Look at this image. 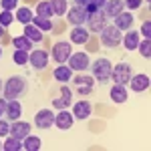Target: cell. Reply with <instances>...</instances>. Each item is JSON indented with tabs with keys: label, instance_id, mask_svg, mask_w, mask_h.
<instances>
[{
	"label": "cell",
	"instance_id": "1",
	"mask_svg": "<svg viewBox=\"0 0 151 151\" xmlns=\"http://www.w3.org/2000/svg\"><path fill=\"white\" fill-rule=\"evenodd\" d=\"M28 91V81L22 75H14L8 81L4 83V89H2V95L6 101H14V99H22Z\"/></svg>",
	"mask_w": 151,
	"mask_h": 151
},
{
	"label": "cell",
	"instance_id": "2",
	"mask_svg": "<svg viewBox=\"0 0 151 151\" xmlns=\"http://www.w3.org/2000/svg\"><path fill=\"white\" fill-rule=\"evenodd\" d=\"M99 38H101V45L105 48H117L121 45V40H123V32L117 28L115 24H107L99 32Z\"/></svg>",
	"mask_w": 151,
	"mask_h": 151
},
{
	"label": "cell",
	"instance_id": "3",
	"mask_svg": "<svg viewBox=\"0 0 151 151\" xmlns=\"http://www.w3.org/2000/svg\"><path fill=\"white\" fill-rule=\"evenodd\" d=\"M91 69H93V77L97 79L99 85H107V83L111 81V70H113V65H111V60H109V58H97L93 65H91Z\"/></svg>",
	"mask_w": 151,
	"mask_h": 151
},
{
	"label": "cell",
	"instance_id": "4",
	"mask_svg": "<svg viewBox=\"0 0 151 151\" xmlns=\"http://www.w3.org/2000/svg\"><path fill=\"white\" fill-rule=\"evenodd\" d=\"M131 77H133V69H131V65H127V63H119L111 70V79L117 85H127L131 81Z\"/></svg>",
	"mask_w": 151,
	"mask_h": 151
},
{
	"label": "cell",
	"instance_id": "5",
	"mask_svg": "<svg viewBox=\"0 0 151 151\" xmlns=\"http://www.w3.org/2000/svg\"><path fill=\"white\" fill-rule=\"evenodd\" d=\"M70 83H73V89H75L79 95H83V97H87V95L93 93V87H95V79L93 77L79 75V77H75V79H70Z\"/></svg>",
	"mask_w": 151,
	"mask_h": 151
},
{
	"label": "cell",
	"instance_id": "6",
	"mask_svg": "<svg viewBox=\"0 0 151 151\" xmlns=\"http://www.w3.org/2000/svg\"><path fill=\"white\" fill-rule=\"evenodd\" d=\"M87 30L89 32H101L105 26H107V16L103 14V10H97V12H93V14H89L87 16Z\"/></svg>",
	"mask_w": 151,
	"mask_h": 151
},
{
	"label": "cell",
	"instance_id": "7",
	"mask_svg": "<svg viewBox=\"0 0 151 151\" xmlns=\"http://www.w3.org/2000/svg\"><path fill=\"white\" fill-rule=\"evenodd\" d=\"M67 63H69V67L73 70H79V73H83V70H87L89 67H91L89 55H87V52H73Z\"/></svg>",
	"mask_w": 151,
	"mask_h": 151
},
{
	"label": "cell",
	"instance_id": "8",
	"mask_svg": "<svg viewBox=\"0 0 151 151\" xmlns=\"http://www.w3.org/2000/svg\"><path fill=\"white\" fill-rule=\"evenodd\" d=\"M55 115L57 113H52L50 109H40L35 115V125L38 129H50L55 125Z\"/></svg>",
	"mask_w": 151,
	"mask_h": 151
},
{
	"label": "cell",
	"instance_id": "9",
	"mask_svg": "<svg viewBox=\"0 0 151 151\" xmlns=\"http://www.w3.org/2000/svg\"><path fill=\"white\" fill-rule=\"evenodd\" d=\"M70 103H73V93H70L69 87L63 83V85H60V97H55V99H52V107L60 111V109H69Z\"/></svg>",
	"mask_w": 151,
	"mask_h": 151
},
{
	"label": "cell",
	"instance_id": "10",
	"mask_svg": "<svg viewBox=\"0 0 151 151\" xmlns=\"http://www.w3.org/2000/svg\"><path fill=\"white\" fill-rule=\"evenodd\" d=\"M70 55H73V48H70L69 42H57L52 47V58L57 60L58 65H65Z\"/></svg>",
	"mask_w": 151,
	"mask_h": 151
},
{
	"label": "cell",
	"instance_id": "11",
	"mask_svg": "<svg viewBox=\"0 0 151 151\" xmlns=\"http://www.w3.org/2000/svg\"><path fill=\"white\" fill-rule=\"evenodd\" d=\"M87 10L85 8H81V6H73V8H69L67 10V20H69L73 26H83V24L87 22Z\"/></svg>",
	"mask_w": 151,
	"mask_h": 151
},
{
	"label": "cell",
	"instance_id": "12",
	"mask_svg": "<svg viewBox=\"0 0 151 151\" xmlns=\"http://www.w3.org/2000/svg\"><path fill=\"white\" fill-rule=\"evenodd\" d=\"M123 8H125L123 0H105L101 10H103V14L107 18H115V16H119V14L123 12Z\"/></svg>",
	"mask_w": 151,
	"mask_h": 151
},
{
	"label": "cell",
	"instance_id": "13",
	"mask_svg": "<svg viewBox=\"0 0 151 151\" xmlns=\"http://www.w3.org/2000/svg\"><path fill=\"white\" fill-rule=\"evenodd\" d=\"M28 63H30L36 70H42L48 65V52H47V50H42V48L32 50V55L28 57Z\"/></svg>",
	"mask_w": 151,
	"mask_h": 151
},
{
	"label": "cell",
	"instance_id": "14",
	"mask_svg": "<svg viewBox=\"0 0 151 151\" xmlns=\"http://www.w3.org/2000/svg\"><path fill=\"white\" fill-rule=\"evenodd\" d=\"M10 135L22 141L26 135H30V125H28L26 121H18V119H16V121L10 125Z\"/></svg>",
	"mask_w": 151,
	"mask_h": 151
},
{
	"label": "cell",
	"instance_id": "15",
	"mask_svg": "<svg viewBox=\"0 0 151 151\" xmlns=\"http://www.w3.org/2000/svg\"><path fill=\"white\" fill-rule=\"evenodd\" d=\"M55 125H57L60 131H67V129L73 127V115L67 113V109H60V113L55 115Z\"/></svg>",
	"mask_w": 151,
	"mask_h": 151
},
{
	"label": "cell",
	"instance_id": "16",
	"mask_svg": "<svg viewBox=\"0 0 151 151\" xmlns=\"http://www.w3.org/2000/svg\"><path fill=\"white\" fill-rule=\"evenodd\" d=\"M131 89L135 91V93H141V91H145V89H149V77L147 75H133L131 77Z\"/></svg>",
	"mask_w": 151,
	"mask_h": 151
},
{
	"label": "cell",
	"instance_id": "17",
	"mask_svg": "<svg viewBox=\"0 0 151 151\" xmlns=\"http://www.w3.org/2000/svg\"><path fill=\"white\" fill-rule=\"evenodd\" d=\"M73 113L77 119H87V117L93 113V105L89 103V101H79V103H75L73 107Z\"/></svg>",
	"mask_w": 151,
	"mask_h": 151
},
{
	"label": "cell",
	"instance_id": "18",
	"mask_svg": "<svg viewBox=\"0 0 151 151\" xmlns=\"http://www.w3.org/2000/svg\"><path fill=\"white\" fill-rule=\"evenodd\" d=\"M115 26L119 30H131V26H133V14L131 12H121L119 16H115Z\"/></svg>",
	"mask_w": 151,
	"mask_h": 151
},
{
	"label": "cell",
	"instance_id": "19",
	"mask_svg": "<svg viewBox=\"0 0 151 151\" xmlns=\"http://www.w3.org/2000/svg\"><path fill=\"white\" fill-rule=\"evenodd\" d=\"M22 115V105L18 99H14V101H8L6 103V117L12 119V121H16V119H20Z\"/></svg>",
	"mask_w": 151,
	"mask_h": 151
},
{
	"label": "cell",
	"instance_id": "20",
	"mask_svg": "<svg viewBox=\"0 0 151 151\" xmlns=\"http://www.w3.org/2000/svg\"><path fill=\"white\" fill-rule=\"evenodd\" d=\"M70 40H73L75 45H85V42L89 40V30H87L85 26H75V28L70 30Z\"/></svg>",
	"mask_w": 151,
	"mask_h": 151
},
{
	"label": "cell",
	"instance_id": "21",
	"mask_svg": "<svg viewBox=\"0 0 151 151\" xmlns=\"http://www.w3.org/2000/svg\"><path fill=\"white\" fill-rule=\"evenodd\" d=\"M111 99H113V103H125L127 101V89H125V85H113L111 87Z\"/></svg>",
	"mask_w": 151,
	"mask_h": 151
},
{
	"label": "cell",
	"instance_id": "22",
	"mask_svg": "<svg viewBox=\"0 0 151 151\" xmlns=\"http://www.w3.org/2000/svg\"><path fill=\"white\" fill-rule=\"evenodd\" d=\"M24 36L30 38L32 42H42V38H45L42 30H38L35 24H24Z\"/></svg>",
	"mask_w": 151,
	"mask_h": 151
},
{
	"label": "cell",
	"instance_id": "23",
	"mask_svg": "<svg viewBox=\"0 0 151 151\" xmlns=\"http://www.w3.org/2000/svg\"><path fill=\"white\" fill-rule=\"evenodd\" d=\"M55 79L57 81H60V83H67V81H70L73 79V69L70 67H65V65H60V67H57L55 69Z\"/></svg>",
	"mask_w": 151,
	"mask_h": 151
},
{
	"label": "cell",
	"instance_id": "24",
	"mask_svg": "<svg viewBox=\"0 0 151 151\" xmlns=\"http://www.w3.org/2000/svg\"><path fill=\"white\" fill-rule=\"evenodd\" d=\"M127 50H133V48H137L139 45V32H135V30H129L127 35L123 36V40H121Z\"/></svg>",
	"mask_w": 151,
	"mask_h": 151
},
{
	"label": "cell",
	"instance_id": "25",
	"mask_svg": "<svg viewBox=\"0 0 151 151\" xmlns=\"http://www.w3.org/2000/svg\"><path fill=\"white\" fill-rule=\"evenodd\" d=\"M32 24H35L38 30H42V32H50V30H52V22H50V18H42V16H32Z\"/></svg>",
	"mask_w": 151,
	"mask_h": 151
},
{
	"label": "cell",
	"instance_id": "26",
	"mask_svg": "<svg viewBox=\"0 0 151 151\" xmlns=\"http://www.w3.org/2000/svg\"><path fill=\"white\" fill-rule=\"evenodd\" d=\"M55 12L50 8V2L48 0H42V2H38L36 4V16H42V18H50Z\"/></svg>",
	"mask_w": 151,
	"mask_h": 151
},
{
	"label": "cell",
	"instance_id": "27",
	"mask_svg": "<svg viewBox=\"0 0 151 151\" xmlns=\"http://www.w3.org/2000/svg\"><path fill=\"white\" fill-rule=\"evenodd\" d=\"M48 2H50V8H52V12L57 16H63L65 12L69 10V2L67 0H48Z\"/></svg>",
	"mask_w": 151,
	"mask_h": 151
},
{
	"label": "cell",
	"instance_id": "28",
	"mask_svg": "<svg viewBox=\"0 0 151 151\" xmlns=\"http://www.w3.org/2000/svg\"><path fill=\"white\" fill-rule=\"evenodd\" d=\"M22 149H26V151H38V149H40V139L35 137V135H26V137H24Z\"/></svg>",
	"mask_w": 151,
	"mask_h": 151
},
{
	"label": "cell",
	"instance_id": "29",
	"mask_svg": "<svg viewBox=\"0 0 151 151\" xmlns=\"http://www.w3.org/2000/svg\"><path fill=\"white\" fill-rule=\"evenodd\" d=\"M12 45H14V48H20V50H28V48H32V40H30V38H26V36H14Z\"/></svg>",
	"mask_w": 151,
	"mask_h": 151
},
{
	"label": "cell",
	"instance_id": "30",
	"mask_svg": "<svg viewBox=\"0 0 151 151\" xmlns=\"http://www.w3.org/2000/svg\"><path fill=\"white\" fill-rule=\"evenodd\" d=\"M2 149L4 151H18L22 149V143H20V139H16V137H8V139L4 141V145H2Z\"/></svg>",
	"mask_w": 151,
	"mask_h": 151
},
{
	"label": "cell",
	"instance_id": "31",
	"mask_svg": "<svg viewBox=\"0 0 151 151\" xmlns=\"http://www.w3.org/2000/svg\"><path fill=\"white\" fill-rule=\"evenodd\" d=\"M28 50H20V48H16L14 50V55H12V58H14V63L16 65H20V67H24V65H28Z\"/></svg>",
	"mask_w": 151,
	"mask_h": 151
},
{
	"label": "cell",
	"instance_id": "32",
	"mask_svg": "<svg viewBox=\"0 0 151 151\" xmlns=\"http://www.w3.org/2000/svg\"><path fill=\"white\" fill-rule=\"evenodd\" d=\"M16 20L22 24H30L32 22V12L28 10V8H18L16 10Z\"/></svg>",
	"mask_w": 151,
	"mask_h": 151
},
{
	"label": "cell",
	"instance_id": "33",
	"mask_svg": "<svg viewBox=\"0 0 151 151\" xmlns=\"http://www.w3.org/2000/svg\"><path fill=\"white\" fill-rule=\"evenodd\" d=\"M105 4V0H89L87 2V6H85V10H87V14H93V12L101 10Z\"/></svg>",
	"mask_w": 151,
	"mask_h": 151
},
{
	"label": "cell",
	"instance_id": "34",
	"mask_svg": "<svg viewBox=\"0 0 151 151\" xmlns=\"http://www.w3.org/2000/svg\"><path fill=\"white\" fill-rule=\"evenodd\" d=\"M137 48H139L141 57H145V58L151 57V40H149V38H145L143 42H139V45H137Z\"/></svg>",
	"mask_w": 151,
	"mask_h": 151
},
{
	"label": "cell",
	"instance_id": "35",
	"mask_svg": "<svg viewBox=\"0 0 151 151\" xmlns=\"http://www.w3.org/2000/svg\"><path fill=\"white\" fill-rule=\"evenodd\" d=\"M12 20H14V16L10 14V10H2L0 12V24H2V26H8Z\"/></svg>",
	"mask_w": 151,
	"mask_h": 151
},
{
	"label": "cell",
	"instance_id": "36",
	"mask_svg": "<svg viewBox=\"0 0 151 151\" xmlns=\"http://www.w3.org/2000/svg\"><path fill=\"white\" fill-rule=\"evenodd\" d=\"M16 4H18V0H0L2 10H14V8H16Z\"/></svg>",
	"mask_w": 151,
	"mask_h": 151
},
{
	"label": "cell",
	"instance_id": "37",
	"mask_svg": "<svg viewBox=\"0 0 151 151\" xmlns=\"http://www.w3.org/2000/svg\"><path fill=\"white\" fill-rule=\"evenodd\" d=\"M139 32L145 36V38H149V36H151V20H145V22H143V26H141Z\"/></svg>",
	"mask_w": 151,
	"mask_h": 151
},
{
	"label": "cell",
	"instance_id": "38",
	"mask_svg": "<svg viewBox=\"0 0 151 151\" xmlns=\"http://www.w3.org/2000/svg\"><path fill=\"white\" fill-rule=\"evenodd\" d=\"M6 135H10V125L0 119V137H6Z\"/></svg>",
	"mask_w": 151,
	"mask_h": 151
},
{
	"label": "cell",
	"instance_id": "39",
	"mask_svg": "<svg viewBox=\"0 0 151 151\" xmlns=\"http://www.w3.org/2000/svg\"><path fill=\"white\" fill-rule=\"evenodd\" d=\"M123 4H125L127 8H139L141 0H123Z\"/></svg>",
	"mask_w": 151,
	"mask_h": 151
},
{
	"label": "cell",
	"instance_id": "40",
	"mask_svg": "<svg viewBox=\"0 0 151 151\" xmlns=\"http://www.w3.org/2000/svg\"><path fill=\"white\" fill-rule=\"evenodd\" d=\"M6 103H8V101H6V99L2 97V99H0V117L6 115Z\"/></svg>",
	"mask_w": 151,
	"mask_h": 151
},
{
	"label": "cell",
	"instance_id": "41",
	"mask_svg": "<svg viewBox=\"0 0 151 151\" xmlns=\"http://www.w3.org/2000/svg\"><path fill=\"white\" fill-rule=\"evenodd\" d=\"M87 2H89V0H75V6H81V8H85V6H87Z\"/></svg>",
	"mask_w": 151,
	"mask_h": 151
},
{
	"label": "cell",
	"instance_id": "42",
	"mask_svg": "<svg viewBox=\"0 0 151 151\" xmlns=\"http://www.w3.org/2000/svg\"><path fill=\"white\" fill-rule=\"evenodd\" d=\"M4 28H6V26H2V24H0V36H4V32H6Z\"/></svg>",
	"mask_w": 151,
	"mask_h": 151
},
{
	"label": "cell",
	"instance_id": "43",
	"mask_svg": "<svg viewBox=\"0 0 151 151\" xmlns=\"http://www.w3.org/2000/svg\"><path fill=\"white\" fill-rule=\"evenodd\" d=\"M2 89H4V83H2V79H0V93H2Z\"/></svg>",
	"mask_w": 151,
	"mask_h": 151
},
{
	"label": "cell",
	"instance_id": "44",
	"mask_svg": "<svg viewBox=\"0 0 151 151\" xmlns=\"http://www.w3.org/2000/svg\"><path fill=\"white\" fill-rule=\"evenodd\" d=\"M0 57H2V48H0Z\"/></svg>",
	"mask_w": 151,
	"mask_h": 151
},
{
	"label": "cell",
	"instance_id": "45",
	"mask_svg": "<svg viewBox=\"0 0 151 151\" xmlns=\"http://www.w3.org/2000/svg\"><path fill=\"white\" fill-rule=\"evenodd\" d=\"M145 2H149V0H145Z\"/></svg>",
	"mask_w": 151,
	"mask_h": 151
},
{
	"label": "cell",
	"instance_id": "46",
	"mask_svg": "<svg viewBox=\"0 0 151 151\" xmlns=\"http://www.w3.org/2000/svg\"><path fill=\"white\" fill-rule=\"evenodd\" d=\"M0 147H2V145H0Z\"/></svg>",
	"mask_w": 151,
	"mask_h": 151
}]
</instances>
